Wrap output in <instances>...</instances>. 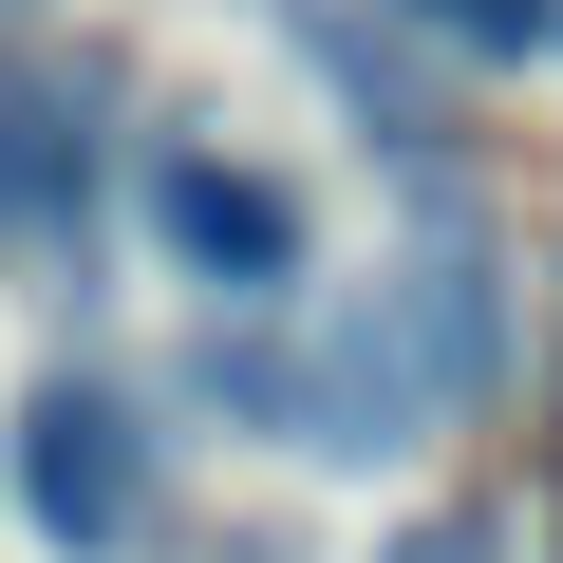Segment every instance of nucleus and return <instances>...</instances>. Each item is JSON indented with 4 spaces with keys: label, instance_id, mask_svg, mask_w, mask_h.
<instances>
[{
    "label": "nucleus",
    "instance_id": "423d86ee",
    "mask_svg": "<svg viewBox=\"0 0 563 563\" xmlns=\"http://www.w3.org/2000/svg\"><path fill=\"white\" fill-rule=\"evenodd\" d=\"M0 20H20V0H0Z\"/></svg>",
    "mask_w": 563,
    "mask_h": 563
},
{
    "label": "nucleus",
    "instance_id": "f03ea898",
    "mask_svg": "<svg viewBox=\"0 0 563 563\" xmlns=\"http://www.w3.org/2000/svg\"><path fill=\"white\" fill-rule=\"evenodd\" d=\"M151 244L207 282V301H301V282H320L301 188L244 169V151H207V132H169V151H151Z\"/></svg>",
    "mask_w": 563,
    "mask_h": 563
},
{
    "label": "nucleus",
    "instance_id": "20e7f679",
    "mask_svg": "<svg viewBox=\"0 0 563 563\" xmlns=\"http://www.w3.org/2000/svg\"><path fill=\"white\" fill-rule=\"evenodd\" d=\"M413 38H451V57H544L563 38V0H395Z\"/></svg>",
    "mask_w": 563,
    "mask_h": 563
},
{
    "label": "nucleus",
    "instance_id": "f257e3e1",
    "mask_svg": "<svg viewBox=\"0 0 563 563\" xmlns=\"http://www.w3.org/2000/svg\"><path fill=\"white\" fill-rule=\"evenodd\" d=\"M0 488H20V526L57 544V563H132L151 544V395H113V376H38L20 395V432H0Z\"/></svg>",
    "mask_w": 563,
    "mask_h": 563
},
{
    "label": "nucleus",
    "instance_id": "39448f33",
    "mask_svg": "<svg viewBox=\"0 0 563 563\" xmlns=\"http://www.w3.org/2000/svg\"><path fill=\"white\" fill-rule=\"evenodd\" d=\"M413 563H488V526H413Z\"/></svg>",
    "mask_w": 563,
    "mask_h": 563
},
{
    "label": "nucleus",
    "instance_id": "7ed1b4c3",
    "mask_svg": "<svg viewBox=\"0 0 563 563\" xmlns=\"http://www.w3.org/2000/svg\"><path fill=\"white\" fill-rule=\"evenodd\" d=\"M76 188H95L76 95H57V76H0V244H57V225H76Z\"/></svg>",
    "mask_w": 563,
    "mask_h": 563
}]
</instances>
